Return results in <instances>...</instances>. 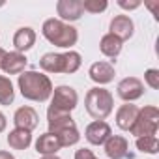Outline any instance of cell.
Instances as JSON below:
<instances>
[{"label":"cell","mask_w":159,"mask_h":159,"mask_svg":"<svg viewBox=\"0 0 159 159\" xmlns=\"http://www.w3.org/2000/svg\"><path fill=\"white\" fill-rule=\"evenodd\" d=\"M56 13L60 21H79L83 17V0H58L56 2Z\"/></svg>","instance_id":"cell-11"},{"label":"cell","mask_w":159,"mask_h":159,"mask_svg":"<svg viewBox=\"0 0 159 159\" xmlns=\"http://www.w3.org/2000/svg\"><path fill=\"white\" fill-rule=\"evenodd\" d=\"M21 96L28 101L43 103L52 96V83L45 73L39 71H23L17 79Z\"/></svg>","instance_id":"cell-1"},{"label":"cell","mask_w":159,"mask_h":159,"mask_svg":"<svg viewBox=\"0 0 159 159\" xmlns=\"http://www.w3.org/2000/svg\"><path fill=\"white\" fill-rule=\"evenodd\" d=\"M137 150L142 152V153H150V155H155L159 152V142H157V137H139L137 139Z\"/></svg>","instance_id":"cell-22"},{"label":"cell","mask_w":159,"mask_h":159,"mask_svg":"<svg viewBox=\"0 0 159 159\" xmlns=\"http://www.w3.org/2000/svg\"><path fill=\"white\" fill-rule=\"evenodd\" d=\"M13 124L17 129H26V131H34L39 124V116L36 112V109L25 105V107H19L13 114Z\"/></svg>","instance_id":"cell-12"},{"label":"cell","mask_w":159,"mask_h":159,"mask_svg":"<svg viewBox=\"0 0 159 159\" xmlns=\"http://www.w3.org/2000/svg\"><path fill=\"white\" fill-rule=\"evenodd\" d=\"M103 146H105V153H107L109 159H125V157H129V142L122 135H111Z\"/></svg>","instance_id":"cell-13"},{"label":"cell","mask_w":159,"mask_h":159,"mask_svg":"<svg viewBox=\"0 0 159 159\" xmlns=\"http://www.w3.org/2000/svg\"><path fill=\"white\" fill-rule=\"evenodd\" d=\"M28 60L23 52H17V51H11V52H6L4 60H2V66H0V69H2L6 75H21L26 67Z\"/></svg>","instance_id":"cell-15"},{"label":"cell","mask_w":159,"mask_h":159,"mask_svg":"<svg viewBox=\"0 0 159 159\" xmlns=\"http://www.w3.org/2000/svg\"><path fill=\"white\" fill-rule=\"evenodd\" d=\"M77 103H79V94H77V90L71 88V86H67V84H60V86H56V88L52 90L49 109H54V111L71 114V111L77 107Z\"/></svg>","instance_id":"cell-7"},{"label":"cell","mask_w":159,"mask_h":159,"mask_svg":"<svg viewBox=\"0 0 159 159\" xmlns=\"http://www.w3.org/2000/svg\"><path fill=\"white\" fill-rule=\"evenodd\" d=\"M6 125H8V120H6V116H4L2 112H0V133L6 129Z\"/></svg>","instance_id":"cell-28"},{"label":"cell","mask_w":159,"mask_h":159,"mask_svg":"<svg viewBox=\"0 0 159 159\" xmlns=\"http://www.w3.org/2000/svg\"><path fill=\"white\" fill-rule=\"evenodd\" d=\"M0 6H4V2H0Z\"/></svg>","instance_id":"cell-32"},{"label":"cell","mask_w":159,"mask_h":159,"mask_svg":"<svg viewBox=\"0 0 159 159\" xmlns=\"http://www.w3.org/2000/svg\"><path fill=\"white\" fill-rule=\"evenodd\" d=\"M99 51L109 58H116L122 52V41L118 38H114L112 34H105L99 41Z\"/></svg>","instance_id":"cell-20"},{"label":"cell","mask_w":159,"mask_h":159,"mask_svg":"<svg viewBox=\"0 0 159 159\" xmlns=\"http://www.w3.org/2000/svg\"><path fill=\"white\" fill-rule=\"evenodd\" d=\"M36 43V32L30 26H21L15 34H13V47L17 52H26L34 47Z\"/></svg>","instance_id":"cell-18"},{"label":"cell","mask_w":159,"mask_h":159,"mask_svg":"<svg viewBox=\"0 0 159 159\" xmlns=\"http://www.w3.org/2000/svg\"><path fill=\"white\" fill-rule=\"evenodd\" d=\"M137 116H139V107L133 103H124L116 111V125L124 131H129L131 125L135 124Z\"/></svg>","instance_id":"cell-17"},{"label":"cell","mask_w":159,"mask_h":159,"mask_svg":"<svg viewBox=\"0 0 159 159\" xmlns=\"http://www.w3.org/2000/svg\"><path fill=\"white\" fill-rule=\"evenodd\" d=\"M47 125H49V133H54L62 146H75L81 139V133H79L71 114L67 112H60L54 109H47Z\"/></svg>","instance_id":"cell-2"},{"label":"cell","mask_w":159,"mask_h":159,"mask_svg":"<svg viewBox=\"0 0 159 159\" xmlns=\"http://www.w3.org/2000/svg\"><path fill=\"white\" fill-rule=\"evenodd\" d=\"M109 34H112L114 38H118L122 43L131 39L133 34H135V23L129 15H116L112 21H111V26H109Z\"/></svg>","instance_id":"cell-10"},{"label":"cell","mask_w":159,"mask_h":159,"mask_svg":"<svg viewBox=\"0 0 159 159\" xmlns=\"http://www.w3.org/2000/svg\"><path fill=\"white\" fill-rule=\"evenodd\" d=\"M144 81H146V84L152 88V90H157L159 88V69H146V73H144Z\"/></svg>","instance_id":"cell-24"},{"label":"cell","mask_w":159,"mask_h":159,"mask_svg":"<svg viewBox=\"0 0 159 159\" xmlns=\"http://www.w3.org/2000/svg\"><path fill=\"white\" fill-rule=\"evenodd\" d=\"M41 34L43 38L52 43L54 47L60 49H71L77 41H79V32L75 26H71L69 23H64L60 19H47L41 26Z\"/></svg>","instance_id":"cell-3"},{"label":"cell","mask_w":159,"mask_h":159,"mask_svg":"<svg viewBox=\"0 0 159 159\" xmlns=\"http://www.w3.org/2000/svg\"><path fill=\"white\" fill-rule=\"evenodd\" d=\"M62 148L64 146H62L60 139L54 133H49V131L39 135L38 140H36V152L41 153V155H56L58 150H62Z\"/></svg>","instance_id":"cell-16"},{"label":"cell","mask_w":159,"mask_h":159,"mask_svg":"<svg viewBox=\"0 0 159 159\" xmlns=\"http://www.w3.org/2000/svg\"><path fill=\"white\" fill-rule=\"evenodd\" d=\"M15 99V90L10 77L0 75V105H11Z\"/></svg>","instance_id":"cell-21"},{"label":"cell","mask_w":159,"mask_h":159,"mask_svg":"<svg viewBox=\"0 0 159 159\" xmlns=\"http://www.w3.org/2000/svg\"><path fill=\"white\" fill-rule=\"evenodd\" d=\"M41 159H60L58 155H41Z\"/></svg>","instance_id":"cell-31"},{"label":"cell","mask_w":159,"mask_h":159,"mask_svg":"<svg viewBox=\"0 0 159 159\" xmlns=\"http://www.w3.org/2000/svg\"><path fill=\"white\" fill-rule=\"evenodd\" d=\"M83 64V58L77 51H67V52H45L39 58V67L45 73H66L71 75L79 71Z\"/></svg>","instance_id":"cell-4"},{"label":"cell","mask_w":159,"mask_h":159,"mask_svg":"<svg viewBox=\"0 0 159 159\" xmlns=\"http://www.w3.org/2000/svg\"><path fill=\"white\" fill-rule=\"evenodd\" d=\"M0 159H15V157H13V153H10L6 150H0Z\"/></svg>","instance_id":"cell-29"},{"label":"cell","mask_w":159,"mask_h":159,"mask_svg":"<svg viewBox=\"0 0 159 159\" xmlns=\"http://www.w3.org/2000/svg\"><path fill=\"white\" fill-rule=\"evenodd\" d=\"M109 8L107 0H83V11L88 13H101Z\"/></svg>","instance_id":"cell-23"},{"label":"cell","mask_w":159,"mask_h":159,"mask_svg":"<svg viewBox=\"0 0 159 159\" xmlns=\"http://www.w3.org/2000/svg\"><path fill=\"white\" fill-rule=\"evenodd\" d=\"M111 135H112V129L105 120H94L92 124H88V127L84 131L86 140L94 146H103Z\"/></svg>","instance_id":"cell-9"},{"label":"cell","mask_w":159,"mask_h":159,"mask_svg":"<svg viewBox=\"0 0 159 159\" xmlns=\"http://www.w3.org/2000/svg\"><path fill=\"white\" fill-rule=\"evenodd\" d=\"M84 107H86V112L94 120H105L114 109V98L107 88L96 86L86 92Z\"/></svg>","instance_id":"cell-5"},{"label":"cell","mask_w":159,"mask_h":159,"mask_svg":"<svg viewBox=\"0 0 159 159\" xmlns=\"http://www.w3.org/2000/svg\"><path fill=\"white\" fill-rule=\"evenodd\" d=\"M8 144H10V148H13V150H26L30 144H32V131H26V129H13V131H10V135H8Z\"/></svg>","instance_id":"cell-19"},{"label":"cell","mask_w":159,"mask_h":159,"mask_svg":"<svg viewBox=\"0 0 159 159\" xmlns=\"http://www.w3.org/2000/svg\"><path fill=\"white\" fill-rule=\"evenodd\" d=\"M116 92L125 103H133V101H137L139 98L144 96V83L137 77H125L118 83Z\"/></svg>","instance_id":"cell-8"},{"label":"cell","mask_w":159,"mask_h":159,"mask_svg":"<svg viewBox=\"0 0 159 159\" xmlns=\"http://www.w3.org/2000/svg\"><path fill=\"white\" fill-rule=\"evenodd\" d=\"M146 6L152 10V13H153V15H155V19H157V6H159V2H148Z\"/></svg>","instance_id":"cell-27"},{"label":"cell","mask_w":159,"mask_h":159,"mask_svg":"<svg viewBox=\"0 0 159 159\" xmlns=\"http://www.w3.org/2000/svg\"><path fill=\"white\" fill-rule=\"evenodd\" d=\"M159 127V111L153 105H148L144 109H139V116L135 120V124L131 125L129 133L139 137H153L157 133Z\"/></svg>","instance_id":"cell-6"},{"label":"cell","mask_w":159,"mask_h":159,"mask_svg":"<svg viewBox=\"0 0 159 159\" xmlns=\"http://www.w3.org/2000/svg\"><path fill=\"white\" fill-rule=\"evenodd\" d=\"M118 6L124 10H137L140 6V0H133V2H125V0H118Z\"/></svg>","instance_id":"cell-26"},{"label":"cell","mask_w":159,"mask_h":159,"mask_svg":"<svg viewBox=\"0 0 159 159\" xmlns=\"http://www.w3.org/2000/svg\"><path fill=\"white\" fill-rule=\"evenodd\" d=\"M6 52H8V51H4L2 47H0V66H2V60H4V56H6Z\"/></svg>","instance_id":"cell-30"},{"label":"cell","mask_w":159,"mask_h":159,"mask_svg":"<svg viewBox=\"0 0 159 159\" xmlns=\"http://www.w3.org/2000/svg\"><path fill=\"white\" fill-rule=\"evenodd\" d=\"M75 159H98V157H96L94 152L88 150V148H79V150L75 152Z\"/></svg>","instance_id":"cell-25"},{"label":"cell","mask_w":159,"mask_h":159,"mask_svg":"<svg viewBox=\"0 0 159 159\" xmlns=\"http://www.w3.org/2000/svg\"><path fill=\"white\" fill-rule=\"evenodd\" d=\"M88 75H90V79H92L96 84H109L112 79H114L116 71H114V66L111 62H103L101 60V62H94L90 66Z\"/></svg>","instance_id":"cell-14"}]
</instances>
